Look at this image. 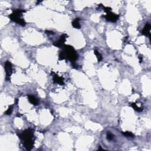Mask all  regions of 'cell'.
Wrapping results in <instances>:
<instances>
[{
    "label": "cell",
    "instance_id": "obj_10",
    "mask_svg": "<svg viewBox=\"0 0 151 151\" xmlns=\"http://www.w3.org/2000/svg\"><path fill=\"white\" fill-rule=\"evenodd\" d=\"M79 21H80V19H79V18H75V19L72 22L73 27L74 28H77V29H79V28H80L81 25H80Z\"/></svg>",
    "mask_w": 151,
    "mask_h": 151
},
{
    "label": "cell",
    "instance_id": "obj_6",
    "mask_svg": "<svg viewBox=\"0 0 151 151\" xmlns=\"http://www.w3.org/2000/svg\"><path fill=\"white\" fill-rule=\"evenodd\" d=\"M105 18L109 21L112 22V23H115L119 19V15L116 14L112 13L111 11L108 12L106 13V15L104 16Z\"/></svg>",
    "mask_w": 151,
    "mask_h": 151
},
{
    "label": "cell",
    "instance_id": "obj_3",
    "mask_svg": "<svg viewBox=\"0 0 151 151\" xmlns=\"http://www.w3.org/2000/svg\"><path fill=\"white\" fill-rule=\"evenodd\" d=\"M25 11L21 9H16L13 10V13L9 15L10 19L13 21L18 23L21 26H25L26 23L24 19L21 18L23 14L25 13Z\"/></svg>",
    "mask_w": 151,
    "mask_h": 151
},
{
    "label": "cell",
    "instance_id": "obj_16",
    "mask_svg": "<svg viewBox=\"0 0 151 151\" xmlns=\"http://www.w3.org/2000/svg\"><path fill=\"white\" fill-rule=\"evenodd\" d=\"M45 34H47V35H53L54 34L52 31H49V30H47L45 31Z\"/></svg>",
    "mask_w": 151,
    "mask_h": 151
},
{
    "label": "cell",
    "instance_id": "obj_9",
    "mask_svg": "<svg viewBox=\"0 0 151 151\" xmlns=\"http://www.w3.org/2000/svg\"><path fill=\"white\" fill-rule=\"evenodd\" d=\"M28 99L31 103L33 104V105H35V106H37L39 103L37 99H36L34 96H32V95H28Z\"/></svg>",
    "mask_w": 151,
    "mask_h": 151
},
{
    "label": "cell",
    "instance_id": "obj_17",
    "mask_svg": "<svg viewBox=\"0 0 151 151\" xmlns=\"http://www.w3.org/2000/svg\"><path fill=\"white\" fill-rule=\"evenodd\" d=\"M71 65H72L74 69H78V65L75 62L71 63Z\"/></svg>",
    "mask_w": 151,
    "mask_h": 151
},
{
    "label": "cell",
    "instance_id": "obj_18",
    "mask_svg": "<svg viewBox=\"0 0 151 151\" xmlns=\"http://www.w3.org/2000/svg\"><path fill=\"white\" fill-rule=\"evenodd\" d=\"M139 62L140 63L142 62V57L141 56V55H140V56L139 57Z\"/></svg>",
    "mask_w": 151,
    "mask_h": 151
},
{
    "label": "cell",
    "instance_id": "obj_14",
    "mask_svg": "<svg viewBox=\"0 0 151 151\" xmlns=\"http://www.w3.org/2000/svg\"><path fill=\"white\" fill-rule=\"evenodd\" d=\"M122 134L125 136L127 137H131V138H132V137L134 136V135L132 132H122Z\"/></svg>",
    "mask_w": 151,
    "mask_h": 151
},
{
    "label": "cell",
    "instance_id": "obj_8",
    "mask_svg": "<svg viewBox=\"0 0 151 151\" xmlns=\"http://www.w3.org/2000/svg\"><path fill=\"white\" fill-rule=\"evenodd\" d=\"M151 25L149 23H147L146 24L145 26L143 28V30L142 31V34L143 35H146V36H148L149 37H151V33H150V30H151Z\"/></svg>",
    "mask_w": 151,
    "mask_h": 151
},
{
    "label": "cell",
    "instance_id": "obj_4",
    "mask_svg": "<svg viewBox=\"0 0 151 151\" xmlns=\"http://www.w3.org/2000/svg\"><path fill=\"white\" fill-rule=\"evenodd\" d=\"M4 69L6 73L5 79L7 81H10V76L13 73V69L12 64L9 61H7L4 64Z\"/></svg>",
    "mask_w": 151,
    "mask_h": 151
},
{
    "label": "cell",
    "instance_id": "obj_19",
    "mask_svg": "<svg viewBox=\"0 0 151 151\" xmlns=\"http://www.w3.org/2000/svg\"><path fill=\"white\" fill-rule=\"evenodd\" d=\"M20 116H21V115H20V114H19V113H18V115H17V117H20Z\"/></svg>",
    "mask_w": 151,
    "mask_h": 151
},
{
    "label": "cell",
    "instance_id": "obj_15",
    "mask_svg": "<svg viewBox=\"0 0 151 151\" xmlns=\"http://www.w3.org/2000/svg\"><path fill=\"white\" fill-rule=\"evenodd\" d=\"M106 136H107V139L109 141H112L113 139L114 138V135L112 133H111L110 132H107V135H106Z\"/></svg>",
    "mask_w": 151,
    "mask_h": 151
},
{
    "label": "cell",
    "instance_id": "obj_12",
    "mask_svg": "<svg viewBox=\"0 0 151 151\" xmlns=\"http://www.w3.org/2000/svg\"><path fill=\"white\" fill-rule=\"evenodd\" d=\"M131 106H132V107H133L135 111H136L137 112H142V111H143V109L139 108V107L138 106L136 105V103H131Z\"/></svg>",
    "mask_w": 151,
    "mask_h": 151
},
{
    "label": "cell",
    "instance_id": "obj_7",
    "mask_svg": "<svg viewBox=\"0 0 151 151\" xmlns=\"http://www.w3.org/2000/svg\"><path fill=\"white\" fill-rule=\"evenodd\" d=\"M53 82L54 83H57L60 85H64V79L61 77L57 75L53 72Z\"/></svg>",
    "mask_w": 151,
    "mask_h": 151
},
{
    "label": "cell",
    "instance_id": "obj_2",
    "mask_svg": "<svg viewBox=\"0 0 151 151\" xmlns=\"http://www.w3.org/2000/svg\"><path fill=\"white\" fill-rule=\"evenodd\" d=\"M63 50L59 53V60H63L67 59L71 63L75 62L78 59V54L72 46L69 45H64Z\"/></svg>",
    "mask_w": 151,
    "mask_h": 151
},
{
    "label": "cell",
    "instance_id": "obj_5",
    "mask_svg": "<svg viewBox=\"0 0 151 151\" xmlns=\"http://www.w3.org/2000/svg\"><path fill=\"white\" fill-rule=\"evenodd\" d=\"M68 37L67 34H63L60 36V38L59 40L56 41L54 42L53 45L54 46L57 47H63L64 45V43H65V40H66L67 38Z\"/></svg>",
    "mask_w": 151,
    "mask_h": 151
},
{
    "label": "cell",
    "instance_id": "obj_1",
    "mask_svg": "<svg viewBox=\"0 0 151 151\" xmlns=\"http://www.w3.org/2000/svg\"><path fill=\"white\" fill-rule=\"evenodd\" d=\"M34 132V130L33 129L29 128L20 133H17L18 138L22 141L23 146L27 151L31 150L34 146L35 141Z\"/></svg>",
    "mask_w": 151,
    "mask_h": 151
},
{
    "label": "cell",
    "instance_id": "obj_11",
    "mask_svg": "<svg viewBox=\"0 0 151 151\" xmlns=\"http://www.w3.org/2000/svg\"><path fill=\"white\" fill-rule=\"evenodd\" d=\"M94 53H95V54L96 55V56L97 57V60H98L99 61H101V60H102V59H103L102 55H101V54L99 53V52L98 51L96 50H94Z\"/></svg>",
    "mask_w": 151,
    "mask_h": 151
},
{
    "label": "cell",
    "instance_id": "obj_13",
    "mask_svg": "<svg viewBox=\"0 0 151 151\" xmlns=\"http://www.w3.org/2000/svg\"><path fill=\"white\" fill-rule=\"evenodd\" d=\"M13 105H10V106L8 107V109L7 110V111H6L5 114L7 115H11L12 112H13Z\"/></svg>",
    "mask_w": 151,
    "mask_h": 151
}]
</instances>
